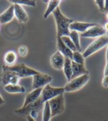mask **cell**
I'll list each match as a JSON object with an SVG mask.
<instances>
[{
  "label": "cell",
  "mask_w": 108,
  "mask_h": 121,
  "mask_svg": "<svg viewBox=\"0 0 108 121\" xmlns=\"http://www.w3.org/2000/svg\"><path fill=\"white\" fill-rule=\"evenodd\" d=\"M4 89L10 94L25 93L26 92L25 88L19 84H9V85L4 86Z\"/></svg>",
  "instance_id": "ffe728a7"
},
{
  "label": "cell",
  "mask_w": 108,
  "mask_h": 121,
  "mask_svg": "<svg viewBox=\"0 0 108 121\" xmlns=\"http://www.w3.org/2000/svg\"><path fill=\"white\" fill-rule=\"evenodd\" d=\"M50 107L52 117L62 114L65 109V102L64 94L59 95L48 101Z\"/></svg>",
  "instance_id": "8992f818"
},
{
  "label": "cell",
  "mask_w": 108,
  "mask_h": 121,
  "mask_svg": "<svg viewBox=\"0 0 108 121\" xmlns=\"http://www.w3.org/2000/svg\"><path fill=\"white\" fill-rule=\"evenodd\" d=\"M106 35L108 37V31H107V32H106Z\"/></svg>",
  "instance_id": "e575fe53"
},
{
  "label": "cell",
  "mask_w": 108,
  "mask_h": 121,
  "mask_svg": "<svg viewBox=\"0 0 108 121\" xmlns=\"http://www.w3.org/2000/svg\"><path fill=\"white\" fill-rule=\"evenodd\" d=\"M63 71L64 75L66 77V79H67L68 82L70 81L72 79V75H73V69H72V60L68 58H65L64 60V67H63Z\"/></svg>",
  "instance_id": "d6986e66"
},
{
  "label": "cell",
  "mask_w": 108,
  "mask_h": 121,
  "mask_svg": "<svg viewBox=\"0 0 108 121\" xmlns=\"http://www.w3.org/2000/svg\"><path fill=\"white\" fill-rule=\"evenodd\" d=\"M95 23H88V22H77V21H73L72 22L70 26H69V30L70 31H76L78 33H84L86 32L87 30L95 25Z\"/></svg>",
  "instance_id": "8fae6325"
},
{
  "label": "cell",
  "mask_w": 108,
  "mask_h": 121,
  "mask_svg": "<svg viewBox=\"0 0 108 121\" xmlns=\"http://www.w3.org/2000/svg\"><path fill=\"white\" fill-rule=\"evenodd\" d=\"M54 19L56 24L57 30V37H62V36H69L70 30L69 26L74 20L65 16L62 13L59 7H58L53 13Z\"/></svg>",
  "instance_id": "6da1fadb"
},
{
  "label": "cell",
  "mask_w": 108,
  "mask_h": 121,
  "mask_svg": "<svg viewBox=\"0 0 108 121\" xmlns=\"http://www.w3.org/2000/svg\"><path fill=\"white\" fill-rule=\"evenodd\" d=\"M43 106L44 104L41 100V98H39L36 101H35L32 104L27 105L25 107H22L19 109L15 110V113L18 115H21V116H29L31 112L33 109H39V110H42L43 109Z\"/></svg>",
  "instance_id": "ba28073f"
},
{
  "label": "cell",
  "mask_w": 108,
  "mask_h": 121,
  "mask_svg": "<svg viewBox=\"0 0 108 121\" xmlns=\"http://www.w3.org/2000/svg\"><path fill=\"white\" fill-rule=\"evenodd\" d=\"M105 13H108V0L105 1Z\"/></svg>",
  "instance_id": "1f68e13d"
},
{
  "label": "cell",
  "mask_w": 108,
  "mask_h": 121,
  "mask_svg": "<svg viewBox=\"0 0 108 121\" xmlns=\"http://www.w3.org/2000/svg\"><path fill=\"white\" fill-rule=\"evenodd\" d=\"M52 117V114L50 107L48 101L44 104L43 109H42V121H50Z\"/></svg>",
  "instance_id": "603a6c76"
},
{
  "label": "cell",
  "mask_w": 108,
  "mask_h": 121,
  "mask_svg": "<svg viewBox=\"0 0 108 121\" xmlns=\"http://www.w3.org/2000/svg\"><path fill=\"white\" fill-rule=\"evenodd\" d=\"M17 60V55L14 51H8L4 56V62L7 66H12L15 65Z\"/></svg>",
  "instance_id": "ac0fdd59"
},
{
  "label": "cell",
  "mask_w": 108,
  "mask_h": 121,
  "mask_svg": "<svg viewBox=\"0 0 108 121\" xmlns=\"http://www.w3.org/2000/svg\"><path fill=\"white\" fill-rule=\"evenodd\" d=\"M60 2H60L59 0H57V1H54V0H53V1H49L48 4H47V9L44 13L45 19H47L51 13H53V11L58 7Z\"/></svg>",
  "instance_id": "44dd1931"
},
{
  "label": "cell",
  "mask_w": 108,
  "mask_h": 121,
  "mask_svg": "<svg viewBox=\"0 0 108 121\" xmlns=\"http://www.w3.org/2000/svg\"><path fill=\"white\" fill-rule=\"evenodd\" d=\"M95 3L97 4L99 9L102 13H105V1H95Z\"/></svg>",
  "instance_id": "83f0119b"
},
{
  "label": "cell",
  "mask_w": 108,
  "mask_h": 121,
  "mask_svg": "<svg viewBox=\"0 0 108 121\" xmlns=\"http://www.w3.org/2000/svg\"><path fill=\"white\" fill-rule=\"evenodd\" d=\"M107 75H108V45L106 50V65L104 71V76H107Z\"/></svg>",
  "instance_id": "f1b7e54d"
},
{
  "label": "cell",
  "mask_w": 108,
  "mask_h": 121,
  "mask_svg": "<svg viewBox=\"0 0 108 121\" xmlns=\"http://www.w3.org/2000/svg\"><path fill=\"white\" fill-rule=\"evenodd\" d=\"M102 86L104 88H108V75L104 76L103 81H102Z\"/></svg>",
  "instance_id": "f546056e"
},
{
  "label": "cell",
  "mask_w": 108,
  "mask_h": 121,
  "mask_svg": "<svg viewBox=\"0 0 108 121\" xmlns=\"http://www.w3.org/2000/svg\"><path fill=\"white\" fill-rule=\"evenodd\" d=\"M14 5V16L17 21L21 23H26L28 21V15L22 5L13 4Z\"/></svg>",
  "instance_id": "4fadbf2b"
},
{
  "label": "cell",
  "mask_w": 108,
  "mask_h": 121,
  "mask_svg": "<svg viewBox=\"0 0 108 121\" xmlns=\"http://www.w3.org/2000/svg\"><path fill=\"white\" fill-rule=\"evenodd\" d=\"M64 87H53L51 86L50 84H48V85H47L42 88L40 98L41 102L45 104V102L49 101L50 100L56 98V97L58 96L59 95L64 94Z\"/></svg>",
  "instance_id": "5b68a950"
},
{
  "label": "cell",
  "mask_w": 108,
  "mask_h": 121,
  "mask_svg": "<svg viewBox=\"0 0 108 121\" xmlns=\"http://www.w3.org/2000/svg\"><path fill=\"white\" fill-rule=\"evenodd\" d=\"M53 78L52 76L44 74V73H39L33 76V83H32V89H36L39 88H43L45 86L52 81Z\"/></svg>",
  "instance_id": "52a82bcc"
},
{
  "label": "cell",
  "mask_w": 108,
  "mask_h": 121,
  "mask_svg": "<svg viewBox=\"0 0 108 121\" xmlns=\"http://www.w3.org/2000/svg\"><path fill=\"white\" fill-rule=\"evenodd\" d=\"M69 37L72 40V41L73 42L74 45L76 46V48L77 51L81 52V48L80 45V35L79 33L76 31H70L69 34Z\"/></svg>",
  "instance_id": "7402d4cb"
},
{
  "label": "cell",
  "mask_w": 108,
  "mask_h": 121,
  "mask_svg": "<svg viewBox=\"0 0 108 121\" xmlns=\"http://www.w3.org/2000/svg\"><path fill=\"white\" fill-rule=\"evenodd\" d=\"M72 69H73V75H72V79L79 77L84 75H89V72L85 68V65H81L76 64L72 61ZM71 79V80H72Z\"/></svg>",
  "instance_id": "e0dca14e"
},
{
  "label": "cell",
  "mask_w": 108,
  "mask_h": 121,
  "mask_svg": "<svg viewBox=\"0 0 108 121\" xmlns=\"http://www.w3.org/2000/svg\"><path fill=\"white\" fill-rule=\"evenodd\" d=\"M57 48H58V51L59 52H61L65 58H68L72 60L73 52L70 50L69 48L64 44L61 37H57Z\"/></svg>",
  "instance_id": "2e32d148"
},
{
  "label": "cell",
  "mask_w": 108,
  "mask_h": 121,
  "mask_svg": "<svg viewBox=\"0 0 108 121\" xmlns=\"http://www.w3.org/2000/svg\"><path fill=\"white\" fill-rule=\"evenodd\" d=\"M12 4H17L19 5H27L31 6V7H35L36 3V1H31V0H23V1H10Z\"/></svg>",
  "instance_id": "484cf974"
},
{
  "label": "cell",
  "mask_w": 108,
  "mask_h": 121,
  "mask_svg": "<svg viewBox=\"0 0 108 121\" xmlns=\"http://www.w3.org/2000/svg\"><path fill=\"white\" fill-rule=\"evenodd\" d=\"M65 57L58 50L54 52L50 57V64L53 69L56 70L63 69Z\"/></svg>",
  "instance_id": "7c38bea8"
},
{
  "label": "cell",
  "mask_w": 108,
  "mask_h": 121,
  "mask_svg": "<svg viewBox=\"0 0 108 121\" xmlns=\"http://www.w3.org/2000/svg\"><path fill=\"white\" fill-rule=\"evenodd\" d=\"M107 45H108V37L107 35L101 36L99 38L95 39V40H94L92 43L87 47L85 51L82 53V55L84 58H87Z\"/></svg>",
  "instance_id": "3957f363"
},
{
  "label": "cell",
  "mask_w": 108,
  "mask_h": 121,
  "mask_svg": "<svg viewBox=\"0 0 108 121\" xmlns=\"http://www.w3.org/2000/svg\"><path fill=\"white\" fill-rule=\"evenodd\" d=\"M2 69L14 72V73H16L20 78L33 77L35 75H37V74L40 73V72L36 70L33 68L29 67V66H26L25 64H15L12 66H4L2 67Z\"/></svg>",
  "instance_id": "7a4b0ae2"
},
{
  "label": "cell",
  "mask_w": 108,
  "mask_h": 121,
  "mask_svg": "<svg viewBox=\"0 0 108 121\" xmlns=\"http://www.w3.org/2000/svg\"><path fill=\"white\" fill-rule=\"evenodd\" d=\"M85 58H84L82 53L79 51H75L73 54V58H72V61H73L76 64L85 65Z\"/></svg>",
  "instance_id": "cb8c5ba5"
},
{
  "label": "cell",
  "mask_w": 108,
  "mask_h": 121,
  "mask_svg": "<svg viewBox=\"0 0 108 121\" xmlns=\"http://www.w3.org/2000/svg\"><path fill=\"white\" fill-rule=\"evenodd\" d=\"M4 100L3 99V98L2 97V95H0V106H2V105H3L4 104Z\"/></svg>",
  "instance_id": "4dcf8cb0"
},
{
  "label": "cell",
  "mask_w": 108,
  "mask_h": 121,
  "mask_svg": "<svg viewBox=\"0 0 108 121\" xmlns=\"http://www.w3.org/2000/svg\"><path fill=\"white\" fill-rule=\"evenodd\" d=\"M106 35V31L104 29L103 26L96 24L93 27L89 28L86 32L81 34V36L84 38H90V39H94V38H99L101 36Z\"/></svg>",
  "instance_id": "30bf717a"
},
{
  "label": "cell",
  "mask_w": 108,
  "mask_h": 121,
  "mask_svg": "<svg viewBox=\"0 0 108 121\" xmlns=\"http://www.w3.org/2000/svg\"><path fill=\"white\" fill-rule=\"evenodd\" d=\"M62 41L64 43V44L67 46L69 49L70 50H72L73 52H75V51H77L76 48V46L74 45L73 42L72 41V40L70 39V38L69 37V36H62V37H61Z\"/></svg>",
  "instance_id": "d4e9b609"
},
{
  "label": "cell",
  "mask_w": 108,
  "mask_h": 121,
  "mask_svg": "<svg viewBox=\"0 0 108 121\" xmlns=\"http://www.w3.org/2000/svg\"><path fill=\"white\" fill-rule=\"evenodd\" d=\"M21 78L14 72L3 69L2 73L0 75V82L2 85L7 86L9 84H19Z\"/></svg>",
  "instance_id": "9c48e42d"
},
{
  "label": "cell",
  "mask_w": 108,
  "mask_h": 121,
  "mask_svg": "<svg viewBox=\"0 0 108 121\" xmlns=\"http://www.w3.org/2000/svg\"><path fill=\"white\" fill-rule=\"evenodd\" d=\"M89 79H90L89 75H84L79 77H77L76 78H73L70 81L68 82V83L65 85V86L64 87V92H72L81 89L87 83Z\"/></svg>",
  "instance_id": "277c9868"
},
{
  "label": "cell",
  "mask_w": 108,
  "mask_h": 121,
  "mask_svg": "<svg viewBox=\"0 0 108 121\" xmlns=\"http://www.w3.org/2000/svg\"><path fill=\"white\" fill-rule=\"evenodd\" d=\"M106 18H107V19L108 21V13H106Z\"/></svg>",
  "instance_id": "836d02e7"
},
{
  "label": "cell",
  "mask_w": 108,
  "mask_h": 121,
  "mask_svg": "<svg viewBox=\"0 0 108 121\" xmlns=\"http://www.w3.org/2000/svg\"><path fill=\"white\" fill-rule=\"evenodd\" d=\"M41 91H42V88H39V89H33L32 92H29L25 96V101H24L22 107H25L27 105L32 104V103H33L35 101H36L40 98Z\"/></svg>",
  "instance_id": "5bb4252c"
},
{
  "label": "cell",
  "mask_w": 108,
  "mask_h": 121,
  "mask_svg": "<svg viewBox=\"0 0 108 121\" xmlns=\"http://www.w3.org/2000/svg\"><path fill=\"white\" fill-rule=\"evenodd\" d=\"M27 47L25 45H21L18 49V52L21 57H25L27 54Z\"/></svg>",
  "instance_id": "4316f807"
},
{
  "label": "cell",
  "mask_w": 108,
  "mask_h": 121,
  "mask_svg": "<svg viewBox=\"0 0 108 121\" xmlns=\"http://www.w3.org/2000/svg\"><path fill=\"white\" fill-rule=\"evenodd\" d=\"M27 121H36V120L32 118L31 116H27Z\"/></svg>",
  "instance_id": "d6a6232c"
},
{
  "label": "cell",
  "mask_w": 108,
  "mask_h": 121,
  "mask_svg": "<svg viewBox=\"0 0 108 121\" xmlns=\"http://www.w3.org/2000/svg\"><path fill=\"white\" fill-rule=\"evenodd\" d=\"M14 18V5L12 4L10 7L0 14V25H4L11 22Z\"/></svg>",
  "instance_id": "9a60e30c"
}]
</instances>
